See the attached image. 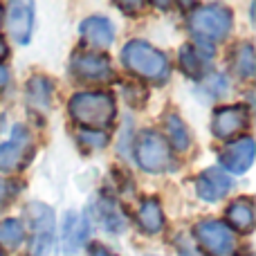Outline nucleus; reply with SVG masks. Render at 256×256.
Returning <instances> with one entry per match:
<instances>
[{"label":"nucleus","mask_w":256,"mask_h":256,"mask_svg":"<svg viewBox=\"0 0 256 256\" xmlns=\"http://www.w3.org/2000/svg\"><path fill=\"white\" fill-rule=\"evenodd\" d=\"M70 115L88 130L108 128L115 120V99L110 92H79L70 99Z\"/></svg>","instance_id":"nucleus-1"},{"label":"nucleus","mask_w":256,"mask_h":256,"mask_svg":"<svg viewBox=\"0 0 256 256\" xmlns=\"http://www.w3.org/2000/svg\"><path fill=\"white\" fill-rule=\"evenodd\" d=\"M122 61L128 70L140 74L146 81H155L162 84L168 76V58L153 45L144 43V40H130L122 50Z\"/></svg>","instance_id":"nucleus-2"},{"label":"nucleus","mask_w":256,"mask_h":256,"mask_svg":"<svg viewBox=\"0 0 256 256\" xmlns=\"http://www.w3.org/2000/svg\"><path fill=\"white\" fill-rule=\"evenodd\" d=\"M135 160L148 173H166L173 168V155L168 144L160 132L144 130L135 140Z\"/></svg>","instance_id":"nucleus-3"},{"label":"nucleus","mask_w":256,"mask_h":256,"mask_svg":"<svg viewBox=\"0 0 256 256\" xmlns=\"http://www.w3.org/2000/svg\"><path fill=\"white\" fill-rule=\"evenodd\" d=\"M234 16L227 7L207 4V7H196L189 14V30L202 40H218L225 38L232 30Z\"/></svg>","instance_id":"nucleus-4"},{"label":"nucleus","mask_w":256,"mask_h":256,"mask_svg":"<svg viewBox=\"0 0 256 256\" xmlns=\"http://www.w3.org/2000/svg\"><path fill=\"white\" fill-rule=\"evenodd\" d=\"M25 218L32 227V252L34 256H45L54 243L56 218L54 212L43 202H30L25 209Z\"/></svg>","instance_id":"nucleus-5"},{"label":"nucleus","mask_w":256,"mask_h":256,"mask_svg":"<svg viewBox=\"0 0 256 256\" xmlns=\"http://www.w3.org/2000/svg\"><path fill=\"white\" fill-rule=\"evenodd\" d=\"M196 238L209 256H230L236 250V236L230 225L220 220H202L196 227Z\"/></svg>","instance_id":"nucleus-6"},{"label":"nucleus","mask_w":256,"mask_h":256,"mask_svg":"<svg viewBox=\"0 0 256 256\" xmlns=\"http://www.w3.org/2000/svg\"><path fill=\"white\" fill-rule=\"evenodd\" d=\"M32 153H34V144H32L30 132L22 126H16L12 137L0 144V168L2 171H16V168L25 166Z\"/></svg>","instance_id":"nucleus-7"},{"label":"nucleus","mask_w":256,"mask_h":256,"mask_svg":"<svg viewBox=\"0 0 256 256\" xmlns=\"http://www.w3.org/2000/svg\"><path fill=\"white\" fill-rule=\"evenodd\" d=\"M220 166L230 173H245L254 162V140L252 137H238L227 142V146L218 153Z\"/></svg>","instance_id":"nucleus-8"},{"label":"nucleus","mask_w":256,"mask_h":256,"mask_svg":"<svg viewBox=\"0 0 256 256\" xmlns=\"http://www.w3.org/2000/svg\"><path fill=\"white\" fill-rule=\"evenodd\" d=\"M250 124V115L245 106H225L214 112L212 130L218 140H232L243 132Z\"/></svg>","instance_id":"nucleus-9"},{"label":"nucleus","mask_w":256,"mask_h":256,"mask_svg":"<svg viewBox=\"0 0 256 256\" xmlns=\"http://www.w3.org/2000/svg\"><path fill=\"white\" fill-rule=\"evenodd\" d=\"M72 72L86 81H104L110 76V61L97 52H81L72 56Z\"/></svg>","instance_id":"nucleus-10"},{"label":"nucleus","mask_w":256,"mask_h":256,"mask_svg":"<svg viewBox=\"0 0 256 256\" xmlns=\"http://www.w3.org/2000/svg\"><path fill=\"white\" fill-rule=\"evenodd\" d=\"M196 189L198 196L207 202H216V200L225 198L227 191L232 189V178L222 173L220 168H207L196 178Z\"/></svg>","instance_id":"nucleus-11"},{"label":"nucleus","mask_w":256,"mask_h":256,"mask_svg":"<svg viewBox=\"0 0 256 256\" xmlns=\"http://www.w3.org/2000/svg\"><path fill=\"white\" fill-rule=\"evenodd\" d=\"M7 27L18 43H27L34 30V12L30 2H14L7 14Z\"/></svg>","instance_id":"nucleus-12"},{"label":"nucleus","mask_w":256,"mask_h":256,"mask_svg":"<svg viewBox=\"0 0 256 256\" xmlns=\"http://www.w3.org/2000/svg\"><path fill=\"white\" fill-rule=\"evenodd\" d=\"M88 232H90L88 218L76 214V212L68 214L63 225H61V240H63L68 252H76V250L84 245V240L88 238Z\"/></svg>","instance_id":"nucleus-13"},{"label":"nucleus","mask_w":256,"mask_h":256,"mask_svg":"<svg viewBox=\"0 0 256 256\" xmlns=\"http://www.w3.org/2000/svg\"><path fill=\"white\" fill-rule=\"evenodd\" d=\"M81 36L88 40L92 48H108L115 38V32H112V22L108 18L102 16H90L81 22Z\"/></svg>","instance_id":"nucleus-14"},{"label":"nucleus","mask_w":256,"mask_h":256,"mask_svg":"<svg viewBox=\"0 0 256 256\" xmlns=\"http://www.w3.org/2000/svg\"><path fill=\"white\" fill-rule=\"evenodd\" d=\"M227 220L232 232H250L254 227V202L252 198H238L227 209Z\"/></svg>","instance_id":"nucleus-15"},{"label":"nucleus","mask_w":256,"mask_h":256,"mask_svg":"<svg viewBox=\"0 0 256 256\" xmlns=\"http://www.w3.org/2000/svg\"><path fill=\"white\" fill-rule=\"evenodd\" d=\"M137 222H140V227L144 232H148V234H158V232L164 227L162 204H160L155 198L142 200L140 209H137Z\"/></svg>","instance_id":"nucleus-16"},{"label":"nucleus","mask_w":256,"mask_h":256,"mask_svg":"<svg viewBox=\"0 0 256 256\" xmlns=\"http://www.w3.org/2000/svg\"><path fill=\"white\" fill-rule=\"evenodd\" d=\"M97 220L102 222L108 232H115V234L124 232V227H126V218H124V214H122V209L117 207L115 200L106 198V196L99 198V202H97Z\"/></svg>","instance_id":"nucleus-17"},{"label":"nucleus","mask_w":256,"mask_h":256,"mask_svg":"<svg viewBox=\"0 0 256 256\" xmlns=\"http://www.w3.org/2000/svg\"><path fill=\"white\" fill-rule=\"evenodd\" d=\"M52 102V84L45 76H32L27 81V104L36 110H48Z\"/></svg>","instance_id":"nucleus-18"},{"label":"nucleus","mask_w":256,"mask_h":256,"mask_svg":"<svg viewBox=\"0 0 256 256\" xmlns=\"http://www.w3.org/2000/svg\"><path fill=\"white\" fill-rule=\"evenodd\" d=\"M166 137H168V142H171V146L176 150H186L191 146L189 130H186L184 122H182L178 115H168L166 117Z\"/></svg>","instance_id":"nucleus-19"},{"label":"nucleus","mask_w":256,"mask_h":256,"mask_svg":"<svg viewBox=\"0 0 256 256\" xmlns=\"http://www.w3.org/2000/svg\"><path fill=\"white\" fill-rule=\"evenodd\" d=\"M25 236V225L16 218H9V220L0 222V245H7V248H18Z\"/></svg>","instance_id":"nucleus-20"},{"label":"nucleus","mask_w":256,"mask_h":256,"mask_svg":"<svg viewBox=\"0 0 256 256\" xmlns=\"http://www.w3.org/2000/svg\"><path fill=\"white\" fill-rule=\"evenodd\" d=\"M180 63L186 76H191V79H200L202 76V58H200V54L191 45H184L180 50Z\"/></svg>","instance_id":"nucleus-21"},{"label":"nucleus","mask_w":256,"mask_h":256,"mask_svg":"<svg viewBox=\"0 0 256 256\" xmlns=\"http://www.w3.org/2000/svg\"><path fill=\"white\" fill-rule=\"evenodd\" d=\"M234 63H236V72H238L240 76H252L256 72V58H254V48L250 43L240 45L238 50H236V56H234Z\"/></svg>","instance_id":"nucleus-22"},{"label":"nucleus","mask_w":256,"mask_h":256,"mask_svg":"<svg viewBox=\"0 0 256 256\" xmlns=\"http://www.w3.org/2000/svg\"><path fill=\"white\" fill-rule=\"evenodd\" d=\"M79 142L86 146H90V148H102V146L108 144V135L102 130H81L79 132Z\"/></svg>","instance_id":"nucleus-23"},{"label":"nucleus","mask_w":256,"mask_h":256,"mask_svg":"<svg viewBox=\"0 0 256 256\" xmlns=\"http://www.w3.org/2000/svg\"><path fill=\"white\" fill-rule=\"evenodd\" d=\"M178 252H180V256H202V252L191 243H180L178 245Z\"/></svg>","instance_id":"nucleus-24"},{"label":"nucleus","mask_w":256,"mask_h":256,"mask_svg":"<svg viewBox=\"0 0 256 256\" xmlns=\"http://www.w3.org/2000/svg\"><path fill=\"white\" fill-rule=\"evenodd\" d=\"M88 256H115V254H112V252H110V250H108V248H104V245L94 243L92 248H90Z\"/></svg>","instance_id":"nucleus-25"},{"label":"nucleus","mask_w":256,"mask_h":256,"mask_svg":"<svg viewBox=\"0 0 256 256\" xmlns=\"http://www.w3.org/2000/svg\"><path fill=\"white\" fill-rule=\"evenodd\" d=\"M117 7H122V9H140V7H144L142 2H117Z\"/></svg>","instance_id":"nucleus-26"},{"label":"nucleus","mask_w":256,"mask_h":256,"mask_svg":"<svg viewBox=\"0 0 256 256\" xmlns=\"http://www.w3.org/2000/svg\"><path fill=\"white\" fill-rule=\"evenodd\" d=\"M7 79H9L7 70H4V66H0V88H2V86H7Z\"/></svg>","instance_id":"nucleus-27"},{"label":"nucleus","mask_w":256,"mask_h":256,"mask_svg":"<svg viewBox=\"0 0 256 256\" xmlns=\"http://www.w3.org/2000/svg\"><path fill=\"white\" fill-rule=\"evenodd\" d=\"M7 52H9V50H7V43H4V38L0 36V61H2V58L7 56Z\"/></svg>","instance_id":"nucleus-28"},{"label":"nucleus","mask_w":256,"mask_h":256,"mask_svg":"<svg viewBox=\"0 0 256 256\" xmlns=\"http://www.w3.org/2000/svg\"><path fill=\"white\" fill-rule=\"evenodd\" d=\"M0 22H2V7H0Z\"/></svg>","instance_id":"nucleus-29"},{"label":"nucleus","mask_w":256,"mask_h":256,"mask_svg":"<svg viewBox=\"0 0 256 256\" xmlns=\"http://www.w3.org/2000/svg\"><path fill=\"white\" fill-rule=\"evenodd\" d=\"M0 200H2V186H0Z\"/></svg>","instance_id":"nucleus-30"},{"label":"nucleus","mask_w":256,"mask_h":256,"mask_svg":"<svg viewBox=\"0 0 256 256\" xmlns=\"http://www.w3.org/2000/svg\"><path fill=\"white\" fill-rule=\"evenodd\" d=\"M0 256H2V250H0Z\"/></svg>","instance_id":"nucleus-31"}]
</instances>
